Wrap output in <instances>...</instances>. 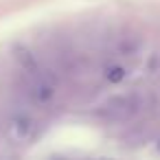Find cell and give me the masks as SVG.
<instances>
[{"label": "cell", "mask_w": 160, "mask_h": 160, "mask_svg": "<svg viewBox=\"0 0 160 160\" xmlns=\"http://www.w3.org/2000/svg\"><path fill=\"white\" fill-rule=\"evenodd\" d=\"M140 110V101L136 94H118V97H112L103 103L101 108V116L105 121H112V123H125V121H132Z\"/></svg>", "instance_id": "6da1fadb"}, {"label": "cell", "mask_w": 160, "mask_h": 160, "mask_svg": "<svg viewBox=\"0 0 160 160\" xmlns=\"http://www.w3.org/2000/svg\"><path fill=\"white\" fill-rule=\"evenodd\" d=\"M35 129H38V125H35L33 116H31L29 112H22V110L13 112V114L7 118V125H5L7 138H9L11 142H18V145H24V142L33 140Z\"/></svg>", "instance_id": "7a4b0ae2"}, {"label": "cell", "mask_w": 160, "mask_h": 160, "mask_svg": "<svg viewBox=\"0 0 160 160\" xmlns=\"http://www.w3.org/2000/svg\"><path fill=\"white\" fill-rule=\"evenodd\" d=\"M138 46H140V42H138L136 38H123L121 44H118V53L127 57V55H134V53L138 51Z\"/></svg>", "instance_id": "3957f363"}, {"label": "cell", "mask_w": 160, "mask_h": 160, "mask_svg": "<svg viewBox=\"0 0 160 160\" xmlns=\"http://www.w3.org/2000/svg\"><path fill=\"white\" fill-rule=\"evenodd\" d=\"M105 79L112 81V83L123 81V79H125V68H123V66H110V68L105 70Z\"/></svg>", "instance_id": "277c9868"}]
</instances>
